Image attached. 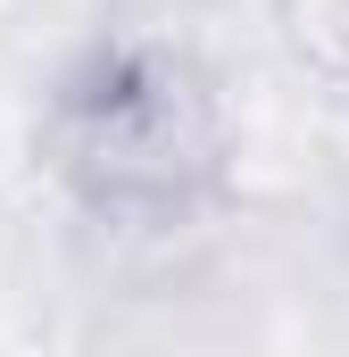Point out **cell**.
I'll list each match as a JSON object with an SVG mask.
<instances>
[{"mask_svg": "<svg viewBox=\"0 0 349 357\" xmlns=\"http://www.w3.org/2000/svg\"><path fill=\"white\" fill-rule=\"evenodd\" d=\"M50 158L59 175L108 216H183L216 167L225 125L208 84L167 50H100L50 108Z\"/></svg>", "mask_w": 349, "mask_h": 357, "instance_id": "6da1fadb", "label": "cell"}]
</instances>
